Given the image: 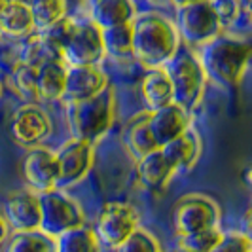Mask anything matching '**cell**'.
<instances>
[{
  "label": "cell",
  "instance_id": "6da1fadb",
  "mask_svg": "<svg viewBox=\"0 0 252 252\" xmlns=\"http://www.w3.org/2000/svg\"><path fill=\"white\" fill-rule=\"evenodd\" d=\"M133 61L146 70L163 68L180 48L175 23L158 12H140L129 23Z\"/></svg>",
  "mask_w": 252,
  "mask_h": 252
},
{
  "label": "cell",
  "instance_id": "7a4b0ae2",
  "mask_svg": "<svg viewBox=\"0 0 252 252\" xmlns=\"http://www.w3.org/2000/svg\"><path fill=\"white\" fill-rule=\"evenodd\" d=\"M197 59L207 80H213L224 88H235L247 72L251 44L241 38L220 34L203 46L197 53Z\"/></svg>",
  "mask_w": 252,
  "mask_h": 252
},
{
  "label": "cell",
  "instance_id": "3957f363",
  "mask_svg": "<svg viewBox=\"0 0 252 252\" xmlns=\"http://www.w3.org/2000/svg\"><path fill=\"white\" fill-rule=\"evenodd\" d=\"M114 114H116V95L110 86L91 99L68 102L66 122L74 135L72 139L84 140L93 146L112 127Z\"/></svg>",
  "mask_w": 252,
  "mask_h": 252
},
{
  "label": "cell",
  "instance_id": "277c9868",
  "mask_svg": "<svg viewBox=\"0 0 252 252\" xmlns=\"http://www.w3.org/2000/svg\"><path fill=\"white\" fill-rule=\"evenodd\" d=\"M173 89V104L191 114L203 101L207 76L195 51L180 46L175 57L163 66Z\"/></svg>",
  "mask_w": 252,
  "mask_h": 252
},
{
  "label": "cell",
  "instance_id": "5b68a950",
  "mask_svg": "<svg viewBox=\"0 0 252 252\" xmlns=\"http://www.w3.org/2000/svg\"><path fill=\"white\" fill-rule=\"evenodd\" d=\"M177 34L180 44L188 50H201L205 44L222 34V27L218 23L213 4L201 2H180L177 4Z\"/></svg>",
  "mask_w": 252,
  "mask_h": 252
},
{
  "label": "cell",
  "instance_id": "8992f818",
  "mask_svg": "<svg viewBox=\"0 0 252 252\" xmlns=\"http://www.w3.org/2000/svg\"><path fill=\"white\" fill-rule=\"evenodd\" d=\"M38 205H40V227L38 229L53 239L64 231L86 226V215L82 207L70 195H66L63 189L55 188L38 193Z\"/></svg>",
  "mask_w": 252,
  "mask_h": 252
},
{
  "label": "cell",
  "instance_id": "52a82bcc",
  "mask_svg": "<svg viewBox=\"0 0 252 252\" xmlns=\"http://www.w3.org/2000/svg\"><path fill=\"white\" fill-rule=\"evenodd\" d=\"M171 222L177 235H189L220 227V209L209 195L186 193L175 203Z\"/></svg>",
  "mask_w": 252,
  "mask_h": 252
},
{
  "label": "cell",
  "instance_id": "ba28073f",
  "mask_svg": "<svg viewBox=\"0 0 252 252\" xmlns=\"http://www.w3.org/2000/svg\"><path fill=\"white\" fill-rule=\"evenodd\" d=\"M63 59L66 66H99L104 59L101 29L88 17H74L72 31L63 44Z\"/></svg>",
  "mask_w": 252,
  "mask_h": 252
},
{
  "label": "cell",
  "instance_id": "9c48e42d",
  "mask_svg": "<svg viewBox=\"0 0 252 252\" xmlns=\"http://www.w3.org/2000/svg\"><path fill=\"white\" fill-rule=\"evenodd\" d=\"M139 227V213L127 203H108L97 216L95 235L99 243L116 249Z\"/></svg>",
  "mask_w": 252,
  "mask_h": 252
},
{
  "label": "cell",
  "instance_id": "30bf717a",
  "mask_svg": "<svg viewBox=\"0 0 252 252\" xmlns=\"http://www.w3.org/2000/svg\"><path fill=\"white\" fill-rule=\"evenodd\" d=\"M53 154L57 163V189L76 186L93 167V146L84 140L68 139Z\"/></svg>",
  "mask_w": 252,
  "mask_h": 252
},
{
  "label": "cell",
  "instance_id": "8fae6325",
  "mask_svg": "<svg viewBox=\"0 0 252 252\" xmlns=\"http://www.w3.org/2000/svg\"><path fill=\"white\" fill-rule=\"evenodd\" d=\"M53 131L48 112L34 102L19 106L12 118L10 133L12 139L23 148H36L48 139Z\"/></svg>",
  "mask_w": 252,
  "mask_h": 252
},
{
  "label": "cell",
  "instance_id": "7c38bea8",
  "mask_svg": "<svg viewBox=\"0 0 252 252\" xmlns=\"http://www.w3.org/2000/svg\"><path fill=\"white\" fill-rule=\"evenodd\" d=\"M21 173L29 184V189L34 193H44L57 188V163L55 154L50 148H31L23 158Z\"/></svg>",
  "mask_w": 252,
  "mask_h": 252
},
{
  "label": "cell",
  "instance_id": "4fadbf2b",
  "mask_svg": "<svg viewBox=\"0 0 252 252\" xmlns=\"http://www.w3.org/2000/svg\"><path fill=\"white\" fill-rule=\"evenodd\" d=\"M6 224L15 231H32L40 227V205L38 193L29 188L10 191L4 199Z\"/></svg>",
  "mask_w": 252,
  "mask_h": 252
},
{
  "label": "cell",
  "instance_id": "5bb4252c",
  "mask_svg": "<svg viewBox=\"0 0 252 252\" xmlns=\"http://www.w3.org/2000/svg\"><path fill=\"white\" fill-rule=\"evenodd\" d=\"M108 88V78L101 66H66L63 99L68 102H80L95 97Z\"/></svg>",
  "mask_w": 252,
  "mask_h": 252
},
{
  "label": "cell",
  "instance_id": "9a60e30c",
  "mask_svg": "<svg viewBox=\"0 0 252 252\" xmlns=\"http://www.w3.org/2000/svg\"><path fill=\"white\" fill-rule=\"evenodd\" d=\"M146 118L150 135L158 148H163L165 144H169L191 127V114L182 110L177 104H169L156 112L146 114Z\"/></svg>",
  "mask_w": 252,
  "mask_h": 252
},
{
  "label": "cell",
  "instance_id": "2e32d148",
  "mask_svg": "<svg viewBox=\"0 0 252 252\" xmlns=\"http://www.w3.org/2000/svg\"><path fill=\"white\" fill-rule=\"evenodd\" d=\"M135 15H137L135 6L127 0H95L88 4L86 17L95 27L104 31L112 27L129 25Z\"/></svg>",
  "mask_w": 252,
  "mask_h": 252
},
{
  "label": "cell",
  "instance_id": "e0dca14e",
  "mask_svg": "<svg viewBox=\"0 0 252 252\" xmlns=\"http://www.w3.org/2000/svg\"><path fill=\"white\" fill-rule=\"evenodd\" d=\"M159 150L165 156V159L169 161V165L175 169V173L188 171L195 165V161L199 159V154H201L199 133L193 127H189L180 137L171 140L169 144H165L163 148H159Z\"/></svg>",
  "mask_w": 252,
  "mask_h": 252
},
{
  "label": "cell",
  "instance_id": "ac0fdd59",
  "mask_svg": "<svg viewBox=\"0 0 252 252\" xmlns=\"http://www.w3.org/2000/svg\"><path fill=\"white\" fill-rule=\"evenodd\" d=\"M34 32L31 8L25 2L0 0V36L23 40Z\"/></svg>",
  "mask_w": 252,
  "mask_h": 252
},
{
  "label": "cell",
  "instance_id": "d6986e66",
  "mask_svg": "<svg viewBox=\"0 0 252 252\" xmlns=\"http://www.w3.org/2000/svg\"><path fill=\"white\" fill-rule=\"evenodd\" d=\"M173 175H175V169L169 165L159 148L137 159V178L140 184L150 191L165 189L169 186Z\"/></svg>",
  "mask_w": 252,
  "mask_h": 252
},
{
  "label": "cell",
  "instance_id": "ffe728a7",
  "mask_svg": "<svg viewBox=\"0 0 252 252\" xmlns=\"http://www.w3.org/2000/svg\"><path fill=\"white\" fill-rule=\"evenodd\" d=\"M19 63L34 68L48 63H64L63 50L44 34L32 32L19 42Z\"/></svg>",
  "mask_w": 252,
  "mask_h": 252
},
{
  "label": "cell",
  "instance_id": "44dd1931",
  "mask_svg": "<svg viewBox=\"0 0 252 252\" xmlns=\"http://www.w3.org/2000/svg\"><path fill=\"white\" fill-rule=\"evenodd\" d=\"M140 99L146 106V114L173 104V89L163 68L146 70L140 82Z\"/></svg>",
  "mask_w": 252,
  "mask_h": 252
},
{
  "label": "cell",
  "instance_id": "7402d4cb",
  "mask_svg": "<svg viewBox=\"0 0 252 252\" xmlns=\"http://www.w3.org/2000/svg\"><path fill=\"white\" fill-rule=\"evenodd\" d=\"M64 80H66V64L48 63L36 68V93L38 99L44 101H59L64 95Z\"/></svg>",
  "mask_w": 252,
  "mask_h": 252
},
{
  "label": "cell",
  "instance_id": "603a6c76",
  "mask_svg": "<svg viewBox=\"0 0 252 252\" xmlns=\"http://www.w3.org/2000/svg\"><path fill=\"white\" fill-rule=\"evenodd\" d=\"M124 142H126V148L129 150V154L135 159H140L146 154L158 150V146H156V142H154L150 135V129H148L146 112L140 114V116H135L127 124L126 131H124Z\"/></svg>",
  "mask_w": 252,
  "mask_h": 252
},
{
  "label": "cell",
  "instance_id": "cb8c5ba5",
  "mask_svg": "<svg viewBox=\"0 0 252 252\" xmlns=\"http://www.w3.org/2000/svg\"><path fill=\"white\" fill-rule=\"evenodd\" d=\"M102 48H104V57H114L118 61H127L133 59V42H131V27L120 25L112 29L101 31Z\"/></svg>",
  "mask_w": 252,
  "mask_h": 252
},
{
  "label": "cell",
  "instance_id": "d4e9b609",
  "mask_svg": "<svg viewBox=\"0 0 252 252\" xmlns=\"http://www.w3.org/2000/svg\"><path fill=\"white\" fill-rule=\"evenodd\" d=\"M55 252H99V239L91 227H74L55 237Z\"/></svg>",
  "mask_w": 252,
  "mask_h": 252
},
{
  "label": "cell",
  "instance_id": "484cf974",
  "mask_svg": "<svg viewBox=\"0 0 252 252\" xmlns=\"http://www.w3.org/2000/svg\"><path fill=\"white\" fill-rule=\"evenodd\" d=\"M6 252H55V239L40 229L32 231H15Z\"/></svg>",
  "mask_w": 252,
  "mask_h": 252
},
{
  "label": "cell",
  "instance_id": "4316f807",
  "mask_svg": "<svg viewBox=\"0 0 252 252\" xmlns=\"http://www.w3.org/2000/svg\"><path fill=\"white\" fill-rule=\"evenodd\" d=\"M31 15H32V27L34 32H42L57 21L66 17V4L61 0H42V2H32L29 4Z\"/></svg>",
  "mask_w": 252,
  "mask_h": 252
},
{
  "label": "cell",
  "instance_id": "83f0119b",
  "mask_svg": "<svg viewBox=\"0 0 252 252\" xmlns=\"http://www.w3.org/2000/svg\"><path fill=\"white\" fill-rule=\"evenodd\" d=\"M222 235V227H213L189 235H177L173 252H211Z\"/></svg>",
  "mask_w": 252,
  "mask_h": 252
},
{
  "label": "cell",
  "instance_id": "f1b7e54d",
  "mask_svg": "<svg viewBox=\"0 0 252 252\" xmlns=\"http://www.w3.org/2000/svg\"><path fill=\"white\" fill-rule=\"evenodd\" d=\"M10 86L25 101H36V68L23 63H15L10 70Z\"/></svg>",
  "mask_w": 252,
  "mask_h": 252
},
{
  "label": "cell",
  "instance_id": "f546056e",
  "mask_svg": "<svg viewBox=\"0 0 252 252\" xmlns=\"http://www.w3.org/2000/svg\"><path fill=\"white\" fill-rule=\"evenodd\" d=\"M116 252H161V247L158 239L152 235L148 229L137 227L120 247L114 249Z\"/></svg>",
  "mask_w": 252,
  "mask_h": 252
},
{
  "label": "cell",
  "instance_id": "4dcf8cb0",
  "mask_svg": "<svg viewBox=\"0 0 252 252\" xmlns=\"http://www.w3.org/2000/svg\"><path fill=\"white\" fill-rule=\"evenodd\" d=\"M211 252H252L251 237L243 231H222Z\"/></svg>",
  "mask_w": 252,
  "mask_h": 252
},
{
  "label": "cell",
  "instance_id": "1f68e13d",
  "mask_svg": "<svg viewBox=\"0 0 252 252\" xmlns=\"http://www.w3.org/2000/svg\"><path fill=\"white\" fill-rule=\"evenodd\" d=\"M213 10H215L218 23L224 29H229L237 23L241 15V2H233V0H218V2H211Z\"/></svg>",
  "mask_w": 252,
  "mask_h": 252
},
{
  "label": "cell",
  "instance_id": "d6a6232c",
  "mask_svg": "<svg viewBox=\"0 0 252 252\" xmlns=\"http://www.w3.org/2000/svg\"><path fill=\"white\" fill-rule=\"evenodd\" d=\"M6 239H8V224H6V220L0 216V243H4Z\"/></svg>",
  "mask_w": 252,
  "mask_h": 252
},
{
  "label": "cell",
  "instance_id": "836d02e7",
  "mask_svg": "<svg viewBox=\"0 0 252 252\" xmlns=\"http://www.w3.org/2000/svg\"><path fill=\"white\" fill-rule=\"evenodd\" d=\"M245 186H247V188H251V169H247V171H245Z\"/></svg>",
  "mask_w": 252,
  "mask_h": 252
},
{
  "label": "cell",
  "instance_id": "e575fe53",
  "mask_svg": "<svg viewBox=\"0 0 252 252\" xmlns=\"http://www.w3.org/2000/svg\"><path fill=\"white\" fill-rule=\"evenodd\" d=\"M0 93H2V88H0Z\"/></svg>",
  "mask_w": 252,
  "mask_h": 252
}]
</instances>
